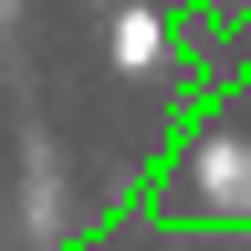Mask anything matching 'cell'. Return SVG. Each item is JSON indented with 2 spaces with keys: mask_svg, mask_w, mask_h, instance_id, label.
Instances as JSON below:
<instances>
[{
  "mask_svg": "<svg viewBox=\"0 0 251 251\" xmlns=\"http://www.w3.org/2000/svg\"><path fill=\"white\" fill-rule=\"evenodd\" d=\"M188 188H199V209L251 220V136H199L188 147Z\"/></svg>",
  "mask_w": 251,
  "mask_h": 251,
  "instance_id": "cell-1",
  "label": "cell"
},
{
  "mask_svg": "<svg viewBox=\"0 0 251 251\" xmlns=\"http://www.w3.org/2000/svg\"><path fill=\"white\" fill-rule=\"evenodd\" d=\"M105 52H115V74H157V63H168V11L126 0V11L105 21Z\"/></svg>",
  "mask_w": 251,
  "mask_h": 251,
  "instance_id": "cell-2",
  "label": "cell"
}]
</instances>
